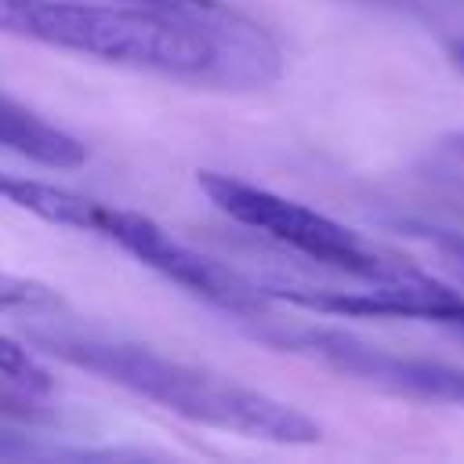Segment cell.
I'll list each match as a JSON object with an SVG mask.
<instances>
[{
	"label": "cell",
	"mask_w": 464,
	"mask_h": 464,
	"mask_svg": "<svg viewBox=\"0 0 464 464\" xmlns=\"http://www.w3.org/2000/svg\"><path fill=\"white\" fill-rule=\"evenodd\" d=\"M0 33L167 80L254 91L283 72L279 44L239 7L163 11L127 0H0Z\"/></svg>",
	"instance_id": "obj_1"
},
{
	"label": "cell",
	"mask_w": 464,
	"mask_h": 464,
	"mask_svg": "<svg viewBox=\"0 0 464 464\" xmlns=\"http://www.w3.org/2000/svg\"><path fill=\"white\" fill-rule=\"evenodd\" d=\"M33 348L87 370L138 399H149L185 420L236 431L246 439H268V442H319L323 428L301 413L297 406L272 399L257 388L236 384L221 373L188 366L181 359L160 355L145 344H130L120 337L65 330V326H33L29 330Z\"/></svg>",
	"instance_id": "obj_2"
},
{
	"label": "cell",
	"mask_w": 464,
	"mask_h": 464,
	"mask_svg": "<svg viewBox=\"0 0 464 464\" xmlns=\"http://www.w3.org/2000/svg\"><path fill=\"white\" fill-rule=\"evenodd\" d=\"M196 181L221 214L268 236L283 250H290L304 261H315L319 268H330L334 276L362 279V283H388V279H402L417 268V265L373 246L355 228H348L297 199H286L272 188L250 185V181L221 174V170H199Z\"/></svg>",
	"instance_id": "obj_3"
},
{
	"label": "cell",
	"mask_w": 464,
	"mask_h": 464,
	"mask_svg": "<svg viewBox=\"0 0 464 464\" xmlns=\"http://www.w3.org/2000/svg\"><path fill=\"white\" fill-rule=\"evenodd\" d=\"M250 334L279 352L304 355L334 373H344L359 384H370L377 392L413 399V402H435V406H460L464 410V366L395 352L373 341H362L348 330L330 326H308V323H286L276 315H254L243 319Z\"/></svg>",
	"instance_id": "obj_4"
},
{
	"label": "cell",
	"mask_w": 464,
	"mask_h": 464,
	"mask_svg": "<svg viewBox=\"0 0 464 464\" xmlns=\"http://www.w3.org/2000/svg\"><path fill=\"white\" fill-rule=\"evenodd\" d=\"M0 199L47 221V225L87 232V236H98L112 246H116V239L127 225V214H130L127 207H105L83 192L54 185V181H36V178H22V174H7V170H0Z\"/></svg>",
	"instance_id": "obj_5"
},
{
	"label": "cell",
	"mask_w": 464,
	"mask_h": 464,
	"mask_svg": "<svg viewBox=\"0 0 464 464\" xmlns=\"http://www.w3.org/2000/svg\"><path fill=\"white\" fill-rule=\"evenodd\" d=\"M0 145L54 170H72L87 163V145L80 138L47 123L22 102L7 98L4 91H0Z\"/></svg>",
	"instance_id": "obj_6"
},
{
	"label": "cell",
	"mask_w": 464,
	"mask_h": 464,
	"mask_svg": "<svg viewBox=\"0 0 464 464\" xmlns=\"http://www.w3.org/2000/svg\"><path fill=\"white\" fill-rule=\"evenodd\" d=\"M54 377L47 366L22 344L0 337V413L14 420H47L51 417Z\"/></svg>",
	"instance_id": "obj_7"
},
{
	"label": "cell",
	"mask_w": 464,
	"mask_h": 464,
	"mask_svg": "<svg viewBox=\"0 0 464 464\" xmlns=\"http://www.w3.org/2000/svg\"><path fill=\"white\" fill-rule=\"evenodd\" d=\"M54 304H58V297L51 286L0 272V312H44Z\"/></svg>",
	"instance_id": "obj_8"
},
{
	"label": "cell",
	"mask_w": 464,
	"mask_h": 464,
	"mask_svg": "<svg viewBox=\"0 0 464 464\" xmlns=\"http://www.w3.org/2000/svg\"><path fill=\"white\" fill-rule=\"evenodd\" d=\"M446 58L464 72V33H457V36L446 40Z\"/></svg>",
	"instance_id": "obj_9"
},
{
	"label": "cell",
	"mask_w": 464,
	"mask_h": 464,
	"mask_svg": "<svg viewBox=\"0 0 464 464\" xmlns=\"http://www.w3.org/2000/svg\"><path fill=\"white\" fill-rule=\"evenodd\" d=\"M450 152H457V156H464V130H457V134H450Z\"/></svg>",
	"instance_id": "obj_10"
}]
</instances>
